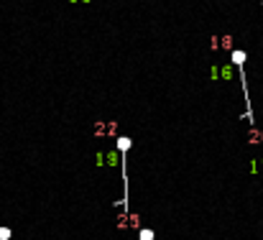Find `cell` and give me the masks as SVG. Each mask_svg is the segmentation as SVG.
I'll return each instance as SVG.
<instances>
[{
	"instance_id": "2",
	"label": "cell",
	"mask_w": 263,
	"mask_h": 240,
	"mask_svg": "<svg viewBox=\"0 0 263 240\" xmlns=\"http://www.w3.org/2000/svg\"><path fill=\"white\" fill-rule=\"evenodd\" d=\"M10 238V230H0V240H8Z\"/></svg>"
},
{
	"instance_id": "1",
	"label": "cell",
	"mask_w": 263,
	"mask_h": 240,
	"mask_svg": "<svg viewBox=\"0 0 263 240\" xmlns=\"http://www.w3.org/2000/svg\"><path fill=\"white\" fill-rule=\"evenodd\" d=\"M141 240H154V233H151V230H143V233H141Z\"/></svg>"
}]
</instances>
